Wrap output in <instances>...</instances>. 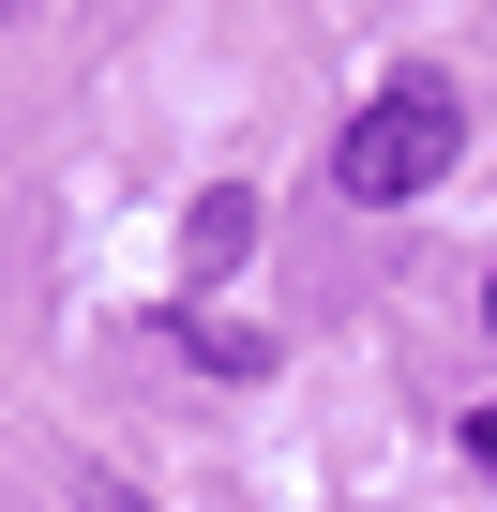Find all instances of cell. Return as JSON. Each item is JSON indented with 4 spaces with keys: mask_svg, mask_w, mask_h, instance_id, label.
<instances>
[{
    "mask_svg": "<svg viewBox=\"0 0 497 512\" xmlns=\"http://www.w3.org/2000/svg\"><path fill=\"white\" fill-rule=\"evenodd\" d=\"M452 151H467V91H452L437 61H392V76L362 91V121L332 136V196H347V211H407V196L452 181Z\"/></svg>",
    "mask_w": 497,
    "mask_h": 512,
    "instance_id": "obj_1",
    "label": "cell"
},
{
    "mask_svg": "<svg viewBox=\"0 0 497 512\" xmlns=\"http://www.w3.org/2000/svg\"><path fill=\"white\" fill-rule=\"evenodd\" d=\"M241 241H257V196H241V181H211V196L181 211V272L211 287V272H226V256H241Z\"/></svg>",
    "mask_w": 497,
    "mask_h": 512,
    "instance_id": "obj_2",
    "label": "cell"
},
{
    "mask_svg": "<svg viewBox=\"0 0 497 512\" xmlns=\"http://www.w3.org/2000/svg\"><path fill=\"white\" fill-rule=\"evenodd\" d=\"M166 332H181V362H211V377H257V362H272L257 332H241V317H196V302H181Z\"/></svg>",
    "mask_w": 497,
    "mask_h": 512,
    "instance_id": "obj_3",
    "label": "cell"
},
{
    "mask_svg": "<svg viewBox=\"0 0 497 512\" xmlns=\"http://www.w3.org/2000/svg\"><path fill=\"white\" fill-rule=\"evenodd\" d=\"M467 467H497V407H467Z\"/></svg>",
    "mask_w": 497,
    "mask_h": 512,
    "instance_id": "obj_4",
    "label": "cell"
},
{
    "mask_svg": "<svg viewBox=\"0 0 497 512\" xmlns=\"http://www.w3.org/2000/svg\"><path fill=\"white\" fill-rule=\"evenodd\" d=\"M482 332H497V287H482Z\"/></svg>",
    "mask_w": 497,
    "mask_h": 512,
    "instance_id": "obj_5",
    "label": "cell"
}]
</instances>
